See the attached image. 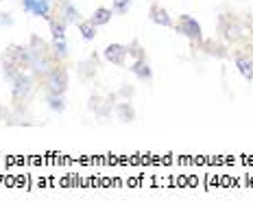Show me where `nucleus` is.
<instances>
[{"mask_svg": "<svg viewBox=\"0 0 253 214\" xmlns=\"http://www.w3.org/2000/svg\"><path fill=\"white\" fill-rule=\"evenodd\" d=\"M77 75L81 81H92L98 75V59L96 57H87V59L79 61L77 66Z\"/></svg>", "mask_w": 253, "mask_h": 214, "instance_id": "nucleus-13", "label": "nucleus"}, {"mask_svg": "<svg viewBox=\"0 0 253 214\" xmlns=\"http://www.w3.org/2000/svg\"><path fill=\"white\" fill-rule=\"evenodd\" d=\"M35 77L31 75L29 70H22L11 79V98L13 103H26L29 96L35 90Z\"/></svg>", "mask_w": 253, "mask_h": 214, "instance_id": "nucleus-4", "label": "nucleus"}, {"mask_svg": "<svg viewBox=\"0 0 253 214\" xmlns=\"http://www.w3.org/2000/svg\"><path fill=\"white\" fill-rule=\"evenodd\" d=\"M48 27H50V38L52 40H66V27L68 24L63 22V20L59 18V15H52V18L48 20Z\"/></svg>", "mask_w": 253, "mask_h": 214, "instance_id": "nucleus-17", "label": "nucleus"}, {"mask_svg": "<svg viewBox=\"0 0 253 214\" xmlns=\"http://www.w3.org/2000/svg\"><path fill=\"white\" fill-rule=\"evenodd\" d=\"M129 72L135 77V79L144 81V83H151L153 81V68L149 64L146 57H140V59H133L129 66Z\"/></svg>", "mask_w": 253, "mask_h": 214, "instance_id": "nucleus-10", "label": "nucleus"}, {"mask_svg": "<svg viewBox=\"0 0 253 214\" xmlns=\"http://www.w3.org/2000/svg\"><path fill=\"white\" fill-rule=\"evenodd\" d=\"M46 105H48L50 112H57V114H63L66 112V98L61 94H46Z\"/></svg>", "mask_w": 253, "mask_h": 214, "instance_id": "nucleus-19", "label": "nucleus"}, {"mask_svg": "<svg viewBox=\"0 0 253 214\" xmlns=\"http://www.w3.org/2000/svg\"><path fill=\"white\" fill-rule=\"evenodd\" d=\"M50 53H52V59L57 64H63L70 55V48H68V42L66 40H52L50 42Z\"/></svg>", "mask_w": 253, "mask_h": 214, "instance_id": "nucleus-15", "label": "nucleus"}, {"mask_svg": "<svg viewBox=\"0 0 253 214\" xmlns=\"http://www.w3.org/2000/svg\"><path fill=\"white\" fill-rule=\"evenodd\" d=\"M103 59L112 66H118V68H125L126 66V59H129V46L126 44H107L103 48Z\"/></svg>", "mask_w": 253, "mask_h": 214, "instance_id": "nucleus-7", "label": "nucleus"}, {"mask_svg": "<svg viewBox=\"0 0 253 214\" xmlns=\"http://www.w3.org/2000/svg\"><path fill=\"white\" fill-rule=\"evenodd\" d=\"M149 20L153 24H157V27L175 29V20H172V15L168 13L166 7H162V4H157V2H153L149 7Z\"/></svg>", "mask_w": 253, "mask_h": 214, "instance_id": "nucleus-9", "label": "nucleus"}, {"mask_svg": "<svg viewBox=\"0 0 253 214\" xmlns=\"http://www.w3.org/2000/svg\"><path fill=\"white\" fill-rule=\"evenodd\" d=\"M79 27V33H81V38L85 40V42H94L96 40V35H98V27H94L89 20H81V22L77 24Z\"/></svg>", "mask_w": 253, "mask_h": 214, "instance_id": "nucleus-18", "label": "nucleus"}, {"mask_svg": "<svg viewBox=\"0 0 253 214\" xmlns=\"http://www.w3.org/2000/svg\"><path fill=\"white\" fill-rule=\"evenodd\" d=\"M22 11L35 15V18H42V20H50L52 2L50 0H22Z\"/></svg>", "mask_w": 253, "mask_h": 214, "instance_id": "nucleus-8", "label": "nucleus"}, {"mask_svg": "<svg viewBox=\"0 0 253 214\" xmlns=\"http://www.w3.org/2000/svg\"><path fill=\"white\" fill-rule=\"evenodd\" d=\"M59 18L63 20L66 24H79L81 22V11L70 2V0H63L61 2V9H59Z\"/></svg>", "mask_w": 253, "mask_h": 214, "instance_id": "nucleus-14", "label": "nucleus"}, {"mask_svg": "<svg viewBox=\"0 0 253 214\" xmlns=\"http://www.w3.org/2000/svg\"><path fill=\"white\" fill-rule=\"evenodd\" d=\"M131 9V0H112V11L118 15H125Z\"/></svg>", "mask_w": 253, "mask_h": 214, "instance_id": "nucleus-20", "label": "nucleus"}, {"mask_svg": "<svg viewBox=\"0 0 253 214\" xmlns=\"http://www.w3.org/2000/svg\"><path fill=\"white\" fill-rule=\"evenodd\" d=\"M175 31L177 33H181L186 40H190L192 44H203V29L201 24L197 22V18H192L190 13H181L179 15V22H175Z\"/></svg>", "mask_w": 253, "mask_h": 214, "instance_id": "nucleus-5", "label": "nucleus"}, {"mask_svg": "<svg viewBox=\"0 0 253 214\" xmlns=\"http://www.w3.org/2000/svg\"><path fill=\"white\" fill-rule=\"evenodd\" d=\"M4 121H9V109L4 105H0V123H4Z\"/></svg>", "mask_w": 253, "mask_h": 214, "instance_id": "nucleus-24", "label": "nucleus"}, {"mask_svg": "<svg viewBox=\"0 0 253 214\" xmlns=\"http://www.w3.org/2000/svg\"><path fill=\"white\" fill-rule=\"evenodd\" d=\"M0 24H2V27H13L11 13H0Z\"/></svg>", "mask_w": 253, "mask_h": 214, "instance_id": "nucleus-23", "label": "nucleus"}, {"mask_svg": "<svg viewBox=\"0 0 253 214\" xmlns=\"http://www.w3.org/2000/svg\"><path fill=\"white\" fill-rule=\"evenodd\" d=\"M112 15H114L112 9H107V7H96L87 20L94 24V27H105V24H109Z\"/></svg>", "mask_w": 253, "mask_h": 214, "instance_id": "nucleus-16", "label": "nucleus"}, {"mask_svg": "<svg viewBox=\"0 0 253 214\" xmlns=\"http://www.w3.org/2000/svg\"><path fill=\"white\" fill-rule=\"evenodd\" d=\"M114 114L120 123H133L135 107H133V103H131V98H120L118 103H114Z\"/></svg>", "mask_w": 253, "mask_h": 214, "instance_id": "nucleus-11", "label": "nucleus"}, {"mask_svg": "<svg viewBox=\"0 0 253 214\" xmlns=\"http://www.w3.org/2000/svg\"><path fill=\"white\" fill-rule=\"evenodd\" d=\"M26 55H29V72L40 81L44 79L46 72L57 64V61L52 59L50 44H46L40 35H31L29 44H26Z\"/></svg>", "mask_w": 253, "mask_h": 214, "instance_id": "nucleus-1", "label": "nucleus"}, {"mask_svg": "<svg viewBox=\"0 0 253 214\" xmlns=\"http://www.w3.org/2000/svg\"><path fill=\"white\" fill-rule=\"evenodd\" d=\"M218 33L227 44H242L249 35V29L240 18L229 13H220L218 18Z\"/></svg>", "mask_w": 253, "mask_h": 214, "instance_id": "nucleus-2", "label": "nucleus"}, {"mask_svg": "<svg viewBox=\"0 0 253 214\" xmlns=\"http://www.w3.org/2000/svg\"><path fill=\"white\" fill-rule=\"evenodd\" d=\"M135 94V87L129 86V83H123V86L118 87V92H116V96L118 98H131Z\"/></svg>", "mask_w": 253, "mask_h": 214, "instance_id": "nucleus-22", "label": "nucleus"}, {"mask_svg": "<svg viewBox=\"0 0 253 214\" xmlns=\"http://www.w3.org/2000/svg\"><path fill=\"white\" fill-rule=\"evenodd\" d=\"M116 94H109V96H103V94H98V92H94L92 96H89V101H87V109L89 112H94L98 118H107L109 114H114V103L116 101Z\"/></svg>", "mask_w": 253, "mask_h": 214, "instance_id": "nucleus-6", "label": "nucleus"}, {"mask_svg": "<svg viewBox=\"0 0 253 214\" xmlns=\"http://www.w3.org/2000/svg\"><path fill=\"white\" fill-rule=\"evenodd\" d=\"M68 86H70V72L63 64H55L46 72V77L42 79V87L46 94H61L66 96Z\"/></svg>", "mask_w": 253, "mask_h": 214, "instance_id": "nucleus-3", "label": "nucleus"}, {"mask_svg": "<svg viewBox=\"0 0 253 214\" xmlns=\"http://www.w3.org/2000/svg\"><path fill=\"white\" fill-rule=\"evenodd\" d=\"M234 64L238 68L240 77L245 81H253V55L249 53H236L234 55Z\"/></svg>", "mask_w": 253, "mask_h": 214, "instance_id": "nucleus-12", "label": "nucleus"}, {"mask_svg": "<svg viewBox=\"0 0 253 214\" xmlns=\"http://www.w3.org/2000/svg\"><path fill=\"white\" fill-rule=\"evenodd\" d=\"M129 46V57H133V59H140V57H146L144 55V48L140 46V42L138 40H133L131 44H126Z\"/></svg>", "mask_w": 253, "mask_h": 214, "instance_id": "nucleus-21", "label": "nucleus"}]
</instances>
